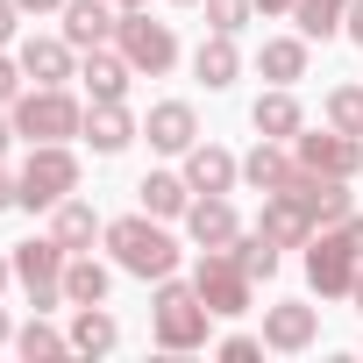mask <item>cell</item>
Returning <instances> with one entry per match:
<instances>
[{
    "label": "cell",
    "mask_w": 363,
    "mask_h": 363,
    "mask_svg": "<svg viewBox=\"0 0 363 363\" xmlns=\"http://www.w3.org/2000/svg\"><path fill=\"white\" fill-rule=\"evenodd\" d=\"M214 306L193 292V278H157V299H150V342L157 349H171V356H193V349H207L214 342Z\"/></svg>",
    "instance_id": "1"
},
{
    "label": "cell",
    "mask_w": 363,
    "mask_h": 363,
    "mask_svg": "<svg viewBox=\"0 0 363 363\" xmlns=\"http://www.w3.org/2000/svg\"><path fill=\"white\" fill-rule=\"evenodd\" d=\"M107 257H114V271H128V278H143V285H157V278H171L178 271V235H171V221H157V214H121V221H107Z\"/></svg>",
    "instance_id": "2"
},
{
    "label": "cell",
    "mask_w": 363,
    "mask_h": 363,
    "mask_svg": "<svg viewBox=\"0 0 363 363\" xmlns=\"http://www.w3.org/2000/svg\"><path fill=\"white\" fill-rule=\"evenodd\" d=\"M8 114H15V135L22 143H72L86 128V100L72 86H29Z\"/></svg>",
    "instance_id": "3"
},
{
    "label": "cell",
    "mask_w": 363,
    "mask_h": 363,
    "mask_svg": "<svg viewBox=\"0 0 363 363\" xmlns=\"http://www.w3.org/2000/svg\"><path fill=\"white\" fill-rule=\"evenodd\" d=\"M15 186H22V207H29V214H50L57 200L79 193V150H72V143H29Z\"/></svg>",
    "instance_id": "4"
},
{
    "label": "cell",
    "mask_w": 363,
    "mask_h": 363,
    "mask_svg": "<svg viewBox=\"0 0 363 363\" xmlns=\"http://www.w3.org/2000/svg\"><path fill=\"white\" fill-rule=\"evenodd\" d=\"M114 50L135 65V79H164V72L178 65V29H171V22H157L150 8H121Z\"/></svg>",
    "instance_id": "5"
},
{
    "label": "cell",
    "mask_w": 363,
    "mask_h": 363,
    "mask_svg": "<svg viewBox=\"0 0 363 363\" xmlns=\"http://www.w3.org/2000/svg\"><path fill=\"white\" fill-rule=\"evenodd\" d=\"M65 264H72V250H65L57 235L15 242V285L29 292L36 313H57V306H65Z\"/></svg>",
    "instance_id": "6"
},
{
    "label": "cell",
    "mask_w": 363,
    "mask_h": 363,
    "mask_svg": "<svg viewBox=\"0 0 363 363\" xmlns=\"http://www.w3.org/2000/svg\"><path fill=\"white\" fill-rule=\"evenodd\" d=\"M193 292L221 313V320H235V313H250V299H257V278L228 257V250H200V264H193Z\"/></svg>",
    "instance_id": "7"
},
{
    "label": "cell",
    "mask_w": 363,
    "mask_h": 363,
    "mask_svg": "<svg viewBox=\"0 0 363 363\" xmlns=\"http://www.w3.org/2000/svg\"><path fill=\"white\" fill-rule=\"evenodd\" d=\"M356 271H363V257L349 250V235L342 228H313V242H306V285L320 299H349L356 292Z\"/></svg>",
    "instance_id": "8"
},
{
    "label": "cell",
    "mask_w": 363,
    "mask_h": 363,
    "mask_svg": "<svg viewBox=\"0 0 363 363\" xmlns=\"http://www.w3.org/2000/svg\"><path fill=\"white\" fill-rule=\"evenodd\" d=\"M285 193H292V200L313 214V228H342V221L356 214V193H349V178H335V171H306V164H299V171L285 178Z\"/></svg>",
    "instance_id": "9"
},
{
    "label": "cell",
    "mask_w": 363,
    "mask_h": 363,
    "mask_svg": "<svg viewBox=\"0 0 363 363\" xmlns=\"http://www.w3.org/2000/svg\"><path fill=\"white\" fill-rule=\"evenodd\" d=\"M186 242L193 250H228L235 235H242V214H235V200L228 193H193V207H186Z\"/></svg>",
    "instance_id": "10"
},
{
    "label": "cell",
    "mask_w": 363,
    "mask_h": 363,
    "mask_svg": "<svg viewBox=\"0 0 363 363\" xmlns=\"http://www.w3.org/2000/svg\"><path fill=\"white\" fill-rule=\"evenodd\" d=\"M313 342H320V306H299V299L264 306V349H278V356H306Z\"/></svg>",
    "instance_id": "11"
},
{
    "label": "cell",
    "mask_w": 363,
    "mask_h": 363,
    "mask_svg": "<svg viewBox=\"0 0 363 363\" xmlns=\"http://www.w3.org/2000/svg\"><path fill=\"white\" fill-rule=\"evenodd\" d=\"M299 164L306 171H335V178H356L363 171V135H342V128H299Z\"/></svg>",
    "instance_id": "12"
},
{
    "label": "cell",
    "mask_w": 363,
    "mask_h": 363,
    "mask_svg": "<svg viewBox=\"0 0 363 363\" xmlns=\"http://www.w3.org/2000/svg\"><path fill=\"white\" fill-rule=\"evenodd\" d=\"M143 135H150V150H164V157H186V150L200 143V114H193V100H157V107L143 114Z\"/></svg>",
    "instance_id": "13"
},
{
    "label": "cell",
    "mask_w": 363,
    "mask_h": 363,
    "mask_svg": "<svg viewBox=\"0 0 363 363\" xmlns=\"http://www.w3.org/2000/svg\"><path fill=\"white\" fill-rule=\"evenodd\" d=\"M22 72H29V86H72L79 79V50L65 43V36H22Z\"/></svg>",
    "instance_id": "14"
},
{
    "label": "cell",
    "mask_w": 363,
    "mask_h": 363,
    "mask_svg": "<svg viewBox=\"0 0 363 363\" xmlns=\"http://www.w3.org/2000/svg\"><path fill=\"white\" fill-rule=\"evenodd\" d=\"M128 79H135V65H128L114 43H100V50H86V57H79V86H86V100H93V107L128 100Z\"/></svg>",
    "instance_id": "15"
},
{
    "label": "cell",
    "mask_w": 363,
    "mask_h": 363,
    "mask_svg": "<svg viewBox=\"0 0 363 363\" xmlns=\"http://www.w3.org/2000/svg\"><path fill=\"white\" fill-rule=\"evenodd\" d=\"M135 135H143V121L128 114V100H107V107L86 100V128H79V143H93V157H121Z\"/></svg>",
    "instance_id": "16"
},
{
    "label": "cell",
    "mask_w": 363,
    "mask_h": 363,
    "mask_svg": "<svg viewBox=\"0 0 363 363\" xmlns=\"http://www.w3.org/2000/svg\"><path fill=\"white\" fill-rule=\"evenodd\" d=\"M178 171H186V186H193V193H235V186H242V157L221 150V143H193Z\"/></svg>",
    "instance_id": "17"
},
{
    "label": "cell",
    "mask_w": 363,
    "mask_h": 363,
    "mask_svg": "<svg viewBox=\"0 0 363 363\" xmlns=\"http://www.w3.org/2000/svg\"><path fill=\"white\" fill-rule=\"evenodd\" d=\"M114 29H121L114 0H65V43L72 50H100V43H114Z\"/></svg>",
    "instance_id": "18"
},
{
    "label": "cell",
    "mask_w": 363,
    "mask_h": 363,
    "mask_svg": "<svg viewBox=\"0 0 363 363\" xmlns=\"http://www.w3.org/2000/svg\"><path fill=\"white\" fill-rule=\"evenodd\" d=\"M250 128H257V135H271V143H299V128H306V107H299V93H292V86H271V93H257V107H250Z\"/></svg>",
    "instance_id": "19"
},
{
    "label": "cell",
    "mask_w": 363,
    "mask_h": 363,
    "mask_svg": "<svg viewBox=\"0 0 363 363\" xmlns=\"http://www.w3.org/2000/svg\"><path fill=\"white\" fill-rule=\"evenodd\" d=\"M292 171H299V150L257 135V150L242 157V186H250V193H285V178H292Z\"/></svg>",
    "instance_id": "20"
},
{
    "label": "cell",
    "mask_w": 363,
    "mask_h": 363,
    "mask_svg": "<svg viewBox=\"0 0 363 363\" xmlns=\"http://www.w3.org/2000/svg\"><path fill=\"white\" fill-rule=\"evenodd\" d=\"M193 79H200L207 93H228V86L242 79V50H235V36L207 29V36H200V50H193Z\"/></svg>",
    "instance_id": "21"
},
{
    "label": "cell",
    "mask_w": 363,
    "mask_h": 363,
    "mask_svg": "<svg viewBox=\"0 0 363 363\" xmlns=\"http://www.w3.org/2000/svg\"><path fill=\"white\" fill-rule=\"evenodd\" d=\"M257 228H264L278 250H306V242H313V214H306L292 193H264V214H257Z\"/></svg>",
    "instance_id": "22"
},
{
    "label": "cell",
    "mask_w": 363,
    "mask_h": 363,
    "mask_svg": "<svg viewBox=\"0 0 363 363\" xmlns=\"http://www.w3.org/2000/svg\"><path fill=\"white\" fill-rule=\"evenodd\" d=\"M135 207L157 214V221H186L193 207V186H186V171H143V186H135Z\"/></svg>",
    "instance_id": "23"
},
{
    "label": "cell",
    "mask_w": 363,
    "mask_h": 363,
    "mask_svg": "<svg viewBox=\"0 0 363 363\" xmlns=\"http://www.w3.org/2000/svg\"><path fill=\"white\" fill-rule=\"evenodd\" d=\"M306 65H313V43H306V36H264V50H257V72H264L271 86H299Z\"/></svg>",
    "instance_id": "24"
},
{
    "label": "cell",
    "mask_w": 363,
    "mask_h": 363,
    "mask_svg": "<svg viewBox=\"0 0 363 363\" xmlns=\"http://www.w3.org/2000/svg\"><path fill=\"white\" fill-rule=\"evenodd\" d=\"M50 235H57V242L79 257V250H93V242L107 235V221H100V214H93V207L72 193V200H57V207H50Z\"/></svg>",
    "instance_id": "25"
},
{
    "label": "cell",
    "mask_w": 363,
    "mask_h": 363,
    "mask_svg": "<svg viewBox=\"0 0 363 363\" xmlns=\"http://www.w3.org/2000/svg\"><path fill=\"white\" fill-rule=\"evenodd\" d=\"M107 292H114V271H107L93 250H79V257L65 264V306H107Z\"/></svg>",
    "instance_id": "26"
},
{
    "label": "cell",
    "mask_w": 363,
    "mask_h": 363,
    "mask_svg": "<svg viewBox=\"0 0 363 363\" xmlns=\"http://www.w3.org/2000/svg\"><path fill=\"white\" fill-rule=\"evenodd\" d=\"M65 335H72L79 356H114V349H121V320H114L107 306H72V328H65Z\"/></svg>",
    "instance_id": "27"
},
{
    "label": "cell",
    "mask_w": 363,
    "mask_h": 363,
    "mask_svg": "<svg viewBox=\"0 0 363 363\" xmlns=\"http://www.w3.org/2000/svg\"><path fill=\"white\" fill-rule=\"evenodd\" d=\"M292 22H299L306 43H328V36H342V22H349V0H292Z\"/></svg>",
    "instance_id": "28"
},
{
    "label": "cell",
    "mask_w": 363,
    "mask_h": 363,
    "mask_svg": "<svg viewBox=\"0 0 363 363\" xmlns=\"http://www.w3.org/2000/svg\"><path fill=\"white\" fill-rule=\"evenodd\" d=\"M228 257H235V264H242V271H250L257 285H271V278H278V264H285V257H278V242H271L264 228L235 235V242H228Z\"/></svg>",
    "instance_id": "29"
},
{
    "label": "cell",
    "mask_w": 363,
    "mask_h": 363,
    "mask_svg": "<svg viewBox=\"0 0 363 363\" xmlns=\"http://www.w3.org/2000/svg\"><path fill=\"white\" fill-rule=\"evenodd\" d=\"M15 349H22L29 363H50V356H72V335H57V328L36 313L29 328H15Z\"/></svg>",
    "instance_id": "30"
},
{
    "label": "cell",
    "mask_w": 363,
    "mask_h": 363,
    "mask_svg": "<svg viewBox=\"0 0 363 363\" xmlns=\"http://www.w3.org/2000/svg\"><path fill=\"white\" fill-rule=\"evenodd\" d=\"M320 114H328V128H342V135H363V86H328Z\"/></svg>",
    "instance_id": "31"
},
{
    "label": "cell",
    "mask_w": 363,
    "mask_h": 363,
    "mask_svg": "<svg viewBox=\"0 0 363 363\" xmlns=\"http://www.w3.org/2000/svg\"><path fill=\"white\" fill-rule=\"evenodd\" d=\"M200 8H207V29H221V36H242L257 22V0H200Z\"/></svg>",
    "instance_id": "32"
},
{
    "label": "cell",
    "mask_w": 363,
    "mask_h": 363,
    "mask_svg": "<svg viewBox=\"0 0 363 363\" xmlns=\"http://www.w3.org/2000/svg\"><path fill=\"white\" fill-rule=\"evenodd\" d=\"M29 93V72H22V57H8V50H0V107H15Z\"/></svg>",
    "instance_id": "33"
},
{
    "label": "cell",
    "mask_w": 363,
    "mask_h": 363,
    "mask_svg": "<svg viewBox=\"0 0 363 363\" xmlns=\"http://www.w3.org/2000/svg\"><path fill=\"white\" fill-rule=\"evenodd\" d=\"M221 356L228 363H250V356H264V335H221Z\"/></svg>",
    "instance_id": "34"
},
{
    "label": "cell",
    "mask_w": 363,
    "mask_h": 363,
    "mask_svg": "<svg viewBox=\"0 0 363 363\" xmlns=\"http://www.w3.org/2000/svg\"><path fill=\"white\" fill-rule=\"evenodd\" d=\"M15 29H22V8H15V0H0V50L15 43Z\"/></svg>",
    "instance_id": "35"
},
{
    "label": "cell",
    "mask_w": 363,
    "mask_h": 363,
    "mask_svg": "<svg viewBox=\"0 0 363 363\" xmlns=\"http://www.w3.org/2000/svg\"><path fill=\"white\" fill-rule=\"evenodd\" d=\"M8 207H22V186H15V171L0 164V214H8Z\"/></svg>",
    "instance_id": "36"
},
{
    "label": "cell",
    "mask_w": 363,
    "mask_h": 363,
    "mask_svg": "<svg viewBox=\"0 0 363 363\" xmlns=\"http://www.w3.org/2000/svg\"><path fill=\"white\" fill-rule=\"evenodd\" d=\"M342 36H349V43L363 50V0H349V22H342Z\"/></svg>",
    "instance_id": "37"
},
{
    "label": "cell",
    "mask_w": 363,
    "mask_h": 363,
    "mask_svg": "<svg viewBox=\"0 0 363 363\" xmlns=\"http://www.w3.org/2000/svg\"><path fill=\"white\" fill-rule=\"evenodd\" d=\"M22 15H65V0H15Z\"/></svg>",
    "instance_id": "38"
},
{
    "label": "cell",
    "mask_w": 363,
    "mask_h": 363,
    "mask_svg": "<svg viewBox=\"0 0 363 363\" xmlns=\"http://www.w3.org/2000/svg\"><path fill=\"white\" fill-rule=\"evenodd\" d=\"M342 235H349V250L363 257V214H349V221H342Z\"/></svg>",
    "instance_id": "39"
},
{
    "label": "cell",
    "mask_w": 363,
    "mask_h": 363,
    "mask_svg": "<svg viewBox=\"0 0 363 363\" xmlns=\"http://www.w3.org/2000/svg\"><path fill=\"white\" fill-rule=\"evenodd\" d=\"M8 143H15V114L0 107V164H8Z\"/></svg>",
    "instance_id": "40"
},
{
    "label": "cell",
    "mask_w": 363,
    "mask_h": 363,
    "mask_svg": "<svg viewBox=\"0 0 363 363\" xmlns=\"http://www.w3.org/2000/svg\"><path fill=\"white\" fill-rule=\"evenodd\" d=\"M8 285H15V250H0V299H8Z\"/></svg>",
    "instance_id": "41"
},
{
    "label": "cell",
    "mask_w": 363,
    "mask_h": 363,
    "mask_svg": "<svg viewBox=\"0 0 363 363\" xmlns=\"http://www.w3.org/2000/svg\"><path fill=\"white\" fill-rule=\"evenodd\" d=\"M0 349H15V320H8V306H0Z\"/></svg>",
    "instance_id": "42"
},
{
    "label": "cell",
    "mask_w": 363,
    "mask_h": 363,
    "mask_svg": "<svg viewBox=\"0 0 363 363\" xmlns=\"http://www.w3.org/2000/svg\"><path fill=\"white\" fill-rule=\"evenodd\" d=\"M257 15H292V0H257Z\"/></svg>",
    "instance_id": "43"
},
{
    "label": "cell",
    "mask_w": 363,
    "mask_h": 363,
    "mask_svg": "<svg viewBox=\"0 0 363 363\" xmlns=\"http://www.w3.org/2000/svg\"><path fill=\"white\" fill-rule=\"evenodd\" d=\"M349 299H356V313H363V271H356V292H349Z\"/></svg>",
    "instance_id": "44"
},
{
    "label": "cell",
    "mask_w": 363,
    "mask_h": 363,
    "mask_svg": "<svg viewBox=\"0 0 363 363\" xmlns=\"http://www.w3.org/2000/svg\"><path fill=\"white\" fill-rule=\"evenodd\" d=\"M114 8H150V0H114Z\"/></svg>",
    "instance_id": "45"
},
{
    "label": "cell",
    "mask_w": 363,
    "mask_h": 363,
    "mask_svg": "<svg viewBox=\"0 0 363 363\" xmlns=\"http://www.w3.org/2000/svg\"><path fill=\"white\" fill-rule=\"evenodd\" d=\"M171 8H200V0H171Z\"/></svg>",
    "instance_id": "46"
}]
</instances>
